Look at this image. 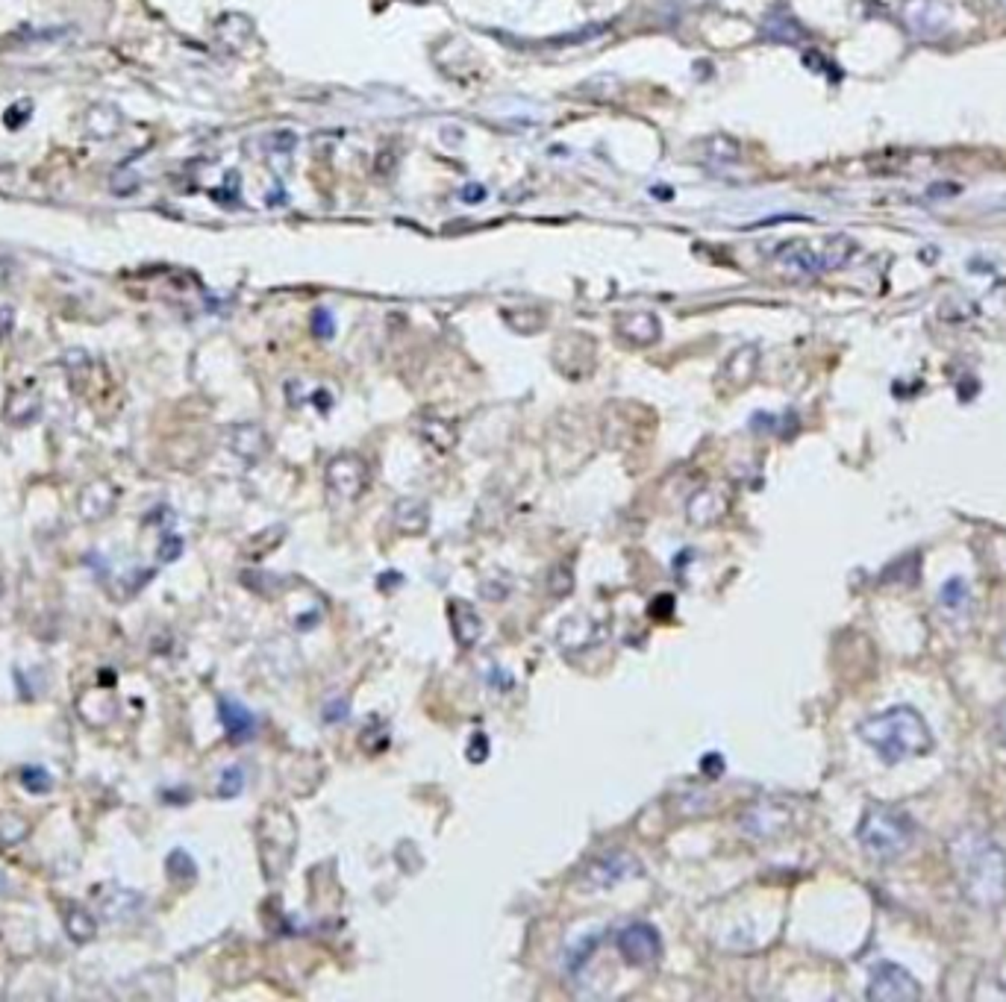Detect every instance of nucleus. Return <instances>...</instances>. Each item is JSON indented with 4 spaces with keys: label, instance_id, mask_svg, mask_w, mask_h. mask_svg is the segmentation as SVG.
Instances as JSON below:
<instances>
[{
    "label": "nucleus",
    "instance_id": "obj_1",
    "mask_svg": "<svg viewBox=\"0 0 1006 1002\" xmlns=\"http://www.w3.org/2000/svg\"><path fill=\"white\" fill-rule=\"evenodd\" d=\"M951 867L962 897L977 909H998L1006 902V853L994 838L977 830L956 832Z\"/></svg>",
    "mask_w": 1006,
    "mask_h": 1002
},
{
    "label": "nucleus",
    "instance_id": "obj_2",
    "mask_svg": "<svg viewBox=\"0 0 1006 1002\" xmlns=\"http://www.w3.org/2000/svg\"><path fill=\"white\" fill-rule=\"evenodd\" d=\"M859 738L874 749L883 765H900L906 758L927 756L933 749V732L913 706H892L859 724Z\"/></svg>",
    "mask_w": 1006,
    "mask_h": 1002
},
{
    "label": "nucleus",
    "instance_id": "obj_3",
    "mask_svg": "<svg viewBox=\"0 0 1006 1002\" xmlns=\"http://www.w3.org/2000/svg\"><path fill=\"white\" fill-rule=\"evenodd\" d=\"M857 838L865 855L874 862H895L900 859L915 838V823L904 808L886 803H868Z\"/></svg>",
    "mask_w": 1006,
    "mask_h": 1002
},
{
    "label": "nucleus",
    "instance_id": "obj_4",
    "mask_svg": "<svg viewBox=\"0 0 1006 1002\" xmlns=\"http://www.w3.org/2000/svg\"><path fill=\"white\" fill-rule=\"evenodd\" d=\"M256 841H260V859L268 879L283 876L294 859V844H298L294 817L280 806L265 808L260 823H256Z\"/></svg>",
    "mask_w": 1006,
    "mask_h": 1002
},
{
    "label": "nucleus",
    "instance_id": "obj_5",
    "mask_svg": "<svg viewBox=\"0 0 1006 1002\" xmlns=\"http://www.w3.org/2000/svg\"><path fill=\"white\" fill-rule=\"evenodd\" d=\"M865 997L874 1002L918 999L921 997V985H918V979L904 965H897V961H877L868 973Z\"/></svg>",
    "mask_w": 1006,
    "mask_h": 1002
},
{
    "label": "nucleus",
    "instance_id": "obj_6",
    "mask_svg": "<svg viewBox=\"0 0 1006 1002\" xmlns=\"http://www.w3.org/2000/svg\"><path fill=\"white\" fill-rule=\"evenodd\" d=\"M324 483H327L330 497L335 500H357L368 485V465L357 453H339L330 459L327 470H324Z\"/></svg>",
    "mask_w": 1006,
    "mask_h": 1002
},
{
    "label": "nucleus",
    "instance_id": "obj_7",
    "mask_svg": "<svg viewBox=\"0 0 1006 1002\" xmlns=\"http://www.w3.org/2000/svg\"><path fill=\"white\" fill-rule=\"evenodd\" d=\"M618 952L630 967H648L663 956V938L648 923H630L618 932Z\"/></svg>",
    "mask_w": 1006,
    "mask_h": 1002
},
{
    "label": "nucleus",
    "instance_id": "obj_8",
    "mask_svg": "<svg viewBox=\"0 0 1006 1002\" xmlns=\"http://www.w3.org/2000/svg\"><path fill=\"white\" fill-rule=\"evenodd\" d=\"M641 864L633 859V855L627 853H609V855H600L598 862H592L586 870L580 876V885L586 891H603V888H612V885L630 879V876H639Z\"/></svg>",
    "mask_w": 1006,
    "mask_h": 1002
},
{
    "label": "nucleus",
    "instance_id": "obj_9",
    "mask_svg": "<svg viewBox=\"0 0 1006 1002\" xmlns=\"http://www.w3.org/2000/svg\"><path fill=\"white\" fill-rule=\"evenodd\" d=\"M904 21L909 27V33L918 38H936L947 30V6L942 0H909L904 6Z\"/></svg>",
    "mask_w": 1006,
    "mask_h": 1002
},
{
    "label": "nucleus",
    "instance_id": "obj_10",
    "mask_svg": "<svg viewBox=\"0 0 1006 1002\" xmlns=\"http://www.w3.org/2000/svg\"><path fill=\"white\" fill-rule=\"evenodd\" d=\"M227 447L233 456L247 461V465H254V461H260L268 453L271 441H268L260 423H236V427H229L227 432Z\"/></svg>",
    "mask_w": 1006,
    "mask_h": 1002
},
{
    "label": "nucleus",
    "instance_id": "obj_11",
    "mask_svg": "<svg viewBox=\"0 0 1006 1002\" xmlns=\"http://www.w3.org/2000/svg\"><path fill=\"white\" fill-rule=\"evenodd\" d=\"M115 497H118V491H115L109 479H94V483L83 485L80 497H76V512L89 524H98V520L109 517V512L115 509Z\"/></svg>",
    "mask_w": 1006,
    "mask_h": 1002
},
{
    "label": "nucleus",
    "instance_id": "obj_12",
    "mask_svg": "<svg viewBox=\"0 0 1006 1002\" xmlns=\"http://www.w3.org/2000/svg\"><path fill=\"white\" fill-rule=\"evenodd\" d=\"M774 259H777V265L792 277H816L824 271L818 250H812L807 242H785L783 247H777Z\"/></svg>",
    "mask_w": 1006,
    "mask_h": 1002
},
{
    "label": "nucleus",
    "instance_id": "obj_13",
    "mask_svg": "<svg viewBox=\"0 0 1006 1002\" xmlns=\"http://www.w3.org/2000/svg\"><path fill=\"white\" fill-rule=\"evenodd\" d=\"M760 30L769 42H780V44H798L807 38V30H803L798 18L792 15V9L785 6H774L771 12L762 18Z\"/></svg>",
    "mask_w": 1006,
    "mask_h": 1002
},
{
    "label": "nucleus",
    "instance_id": "obj_14",
    "mask_svg": "<svg viewBox=\"0 0 1006 1002\" xmlns=\"http://www.w3.org/2000/svg\"><path fill=\"white\" fill-rule=\"evenodd\" d=\"M218 717H221V724L227 729V738L229 741H247L254 738L256 732V717L251 715V709L242 706L238 700H229V697H221L218 700Z\"/></svg>",
    "mask_w": 1006,
    "mask_h": 1002
},
{
    "label": "nucleus",
    "instance_id": "obj_15",
    "mask_svg": "<svg viewBox=\"0 0 1006 1002\" xmlns=\"http://www.w3.org/2000/svg\"><path fill=\"white\" fill-rule=\"evenodd\" d=\"M83 124H85V132H89L92 139L109 141V139H115L121 132L124 115H121V109L115 103H94V106H89V109H85Z\"/></svg>",
    "mask_w": 1006,
    "mask_h": 1002
},
{
    "label": "nucleus",
    "instance_id": "obj_16",
    "mask_svg": "<svg viewBox=\"0 0 1006 1002\" xmlns=\"http://www.w3.org/2000/svg\"><path fill=\"white\" fill-rule=\"evenodd\" d=\"M618 335H624L627 341H633L639 347L654 344L659 339V317L645 309L624 312L618 317Z\"/></svg>",
    "mask_w": 1006,
    "mask_h": 1002
},
{
    "label": "nucleus",
    "instance_id": "obj_17",
    "mask_svg": "<svg viewBox=\"0 0 1006 1002\" xmlns=\"http://www.w3.org/2000/svg\"><path fill=\"white\" fill-rule=\"evenodd\" d=\"M42 415V397L33 389H12L6 397L4 418L12 427H30V423Z\"/></svg>",
    "mask_w": 1006,
    "mask_h": 1002
},
{
    "label": "nucleus",
    "instance_id": "obj_18",
    "mask_svg": "<svg viewBox=\"0 0 1006 1002\" xmlns=\"http://www.w3.org/2000/svg\"><path fill=\"white\" fill-rule=\"evenodd\" d=\"M450 623H454V638H456L459 647H474L477 638L483 635L480 614H477L471 609V603H465V600L450 603Z\"/></svg>",
    "mask_w": 1006,
    "mask_h": 1002
},
{
    "label": "nucleus",
    "instance_id": "obj_19",
    "mask_svg": "<svg viewBox=\"0 0 1006 1002\" xmlns=\"http://www.w3.org/2000/svg\"><path fill=\"white\" fill-rule=\"evenodd\" d=\"M724 509H727V500H724L721 491L701 488L697 494H692V500H688L686 515L695 526H709L724 515Z\"/></svg>",
    "mask_w": 1006,
    "mask_h": 1002
},
{
    "label": "nucleus",
    "instance_id": "obj_20",
    "mask_svg": "<svg viewBox=\"0 0 1006 1002\" xmlns=\"http://www.w3.org/2000/svg\"><path fill=\"white\" fill-rule=\"evenodd\" d=\"M215 36L224 47H229V51H242V47L254 38V21L247 15L227 12V15L218 18Z\"/></svg>",
    "mask_w": 1006,
    "mask_h": 1002
},
{
    "label": "nucleus",
    "instance_id": "obj_21",
    "mask_svg": "<svg viewBox=\"0 0 1006 1002\" xmlns=\"http://www.w3.org/2000/svg\"><path fill=\"white\" fill-rule=\"evenodd\" d=\"M756 365H760V350H756L753 344H744L730 353V359H727L721 368V377L730 385H747L753 380Z\"/></svg>",
    "mask_w": 1006,
    "mask_h": 1002
},
{
    "label": "nucleus",
    "instance_id": "obj_22",
    "mask_svg": "<svg viewBox=\"0 0 1006 1002\" xmlns=\"http://www.w3.org/2000/svg\"><path fill=\"white\" fill-rule=\"evenodd\" d=\"M427 524H430V509H427L424 500L404 497L395 503V526L400 529V533L418 535V533H424Z\"/></svg>",
    "mask_w": 1006,
    "mask_h": 1002
},
{
    "label": "nucleus",
    "instance_id": "obj_23",
    "mask_svg": "<svg viewBox=\"0 0 1006 1002\" xmlns=\"http://www.w3.org/2000/svg\"><path fill=\"white\" fill-rule=\"evenodd\" d=\"M65 932H68V938L74 943H89L94 934H98V920H94V914L89 909L71 902L68 909H65Z\"/></svg>",
    "mask_w": 1006,
    "mask_h": 1002
},
{
    "label": "nucleus",
    "instance_id": "obj_24",
    "mask_svg": "<svg viewBox=\"0 0 1006 1002\" xmlns=\"http://www.w3.org/2000/svg\"><path fill=\"white\" fill-rule=\"evenodd\" d=\"M857 253V242L850 236H830L827 242L821 244L818 256H821V268L824 271H833V268H841L850 256Z\"/></svg>",
    "mask_w": 1006,
    "mask_h": 1002
},
{
    "label": "nucleus",
    "instance_id": "obj_25",
    "mask_svg": "<svg viewBox=\"0 0 1006 1002\" xmlns=\"http://www.w3.org/2000/svg\"><path fill=\"white\" fill-rule=\"evenodd\" d=\"M739 141H733L730 136H709L704 141V156L715 165H727V162L739 159Z\"/></svg>",
    "mask_w": 1006,
    "mask_h": 1002
},
{
    "label": "nucleus",
    "instance_id": "obj_26",
    "mask_svg": "<svg viewBox=\"0 0 1006 1002\" xmlns=\"http://www.w3.org/2000/svg\"><path fill=\"white\" fill-rule=\"evenodd\" d=\"M421 436H424L430 445H433L436 450H442V453H447L450 447L456 445V429L450 427L447 421H439V418H427L424 423H421Z\"/></svg>",
    "mask_w": 1006,
    "mask_h": 1002
},
{
    "label": "nucleus",
    "instance_id": "obj_27",
    "mask_svg": "<svg viewBox=\"0 0 1006 1002\" xmlns=\"http://www.w3.org/2000/svg\"><path fill=\"white\" fill-rule=\"evenodd\" d=\"M27 835H30V823H27L21 814H15V812L0 814V846L12 850V846L21 844Z\"/></svg>",
    "mask_w": 1006,
    "mask_h": 1002
},
{
    "label": "nucleus",
    "instance_id": "obj_28",
    "mask_svg": "<svg viewBox=\"0 0 1006 1002\" xmlns=\"http://www.w3.org/2000/svg\"><path fill=\"white\" fill-rule=\"evenodd\" d=\"M969 585H965V580L962 576H951V580L945 582V588L942 591H938V603L945 605V609H951V612H960V609H965V605H969Z\"/></svg>",
    "mask_w": 1006,
    "mask_h": 1002
},
{
    "label": "nucleus",
    "instance_id": "obj_29",
    "mask_svg": "<svg viewBox=\"0 0 1006 1002\" xmlns=\"http://www.w3.org/2000/svg\"><path fill=\"white\" fill-rule=\"evenodd\" d=\"M165 870L174 882H191L197 876V864L186 850H171L165 859Z\"/></svg>",
    "mask_w": 1006,
    "mask_h": 1002
},
{
    "label": "nucleus",
    "instance_id": "obj_30",
    "mask_svg": "<svg viewBox=\"0 0 1006 1002\" xmlns=\"http://www.w3.org/2000/svg\"><path fill=\"white\" fill-rule=\"evenodd\" d=\"M18 779H21V785L27 788V791L30 794H47L53 788V776H51V770L47 767H42V765H24L21 767V774H18Z\"/></svg>",
    "mask_w": 1006,
    "mask_h": 1002
},
{
    "label": "nucleus",
    "instance_id": "obj_31",
    "mask_svg": "<svg viewBox=\"0 0 1006 1002\" xmlns=\"http://www.w3.org/2000/svg\"><path fill=\"white\" fill-rule=\"evenodd\" d=\"M136 905H139V897L133 891H115L112 900H103V914H107L109 920H127Z\"/></svg>",
    "mask_w": 1006,
    "mask_h": 1002
},
{
    "label": "nucleus",
    "instance_id": "obj_32",
    "mask_svg": "<svg viewBox=\"0 0 1006 1002\" xmlns=\"http://www.w3.org/2000/svg\"><path fill=\"white\" fill-rule=\"evenodd\" d=\"M598 938H600V932L598 934H589V938L574 941V947L565 950V967H568V970H580L583 965H586L589 956L598 947Z\"/></svg>",
    "mask_w": 1006,
    "mask_h": 1002
},
{
    "label": "nucleus",
    "instance_id": "obj_33",
    "mask_svg": "<svg viewBox=\"0 0 1006 1002\" xmlns=\"http://www.w3.org/2000/svg\"><path fill=\"white\" fill-rule=\"evenodd\" d=\"M139 186H141V177H139V171H133V168H118V171L112 173V180H109V188H112L115 197L136 195Z\"/></svg>",
    "mask_w": 1006,
    "mask_h": 1002
},
{
    "label": "nucleus",
    "instance_id": "obj_34",
    "mask_svg": "<svg viewBox=\"0 0 1006 1002\" xmlns=\"http://www.w3.org/2000/svg\"><path fill=\"white\" fill-rule=\"evenodd\" d=\"M245 788V770L242 767H227L221 779H218V797L221 799H233L242 794Z\"/></svg>",
    "mask_w": 1006,
    "mask_h": 1002
},
{
    "label": "nucleus",
    "instance_id": "obj_35",
    "mask_svg": "<svg viewBox=\"0 0 1006 1002\" xmlns=\"http://www.w3.org/2000/svg\"><path fill=\"white\" fill-rule=\"evenodd\" d=\"M180 556H183V538H180V535H165V538H162V544H159V550H157L159 562L162 565L177 562Z\"/></svg>",
    "mask_w": 1006,
    "mask_h": 1002
},
{
    "label": "nucleus",
    "instance_id": "obj_36",
    "mask_svg": "<svg viewBox=\"0 0 1006 1002\" xmlns=\"http://www.w3.org/2000/svg\"><path fill=\"white\" fill-rule=\"evenodd\" d=\"M33 115V103L30 100H24V103H12L6 109V115H4V121H6V127L9 130H18V127H24V121L30 118Z\"/></svg>",
    "mask_w": 1006,
    "mask_h": 1002
},
{
    "label": "nucleus",
    "instance_id": "obj_37",
    "mask_svg": "<svg viewBox=\"0 0 1006 1002\" xmlns=\"http://www.w3.org/2000/svg\"><path fill=\"white\" fill-rule=\"evenodd\" d=\"M335 330V321H333V312L318 306V309L312 312V333L318 335V339H330Z\"/></svg>",
    "mask_w": 1006,
    "mask_h": 1002
},
{
    "label": "nucleus",
    "instance_id": "obj_38",
    "mask_svg": "<svg viewBox=\"0 0 1006 1002\" xmlns=\"http://www.w3.org/2000/svg\"><path fill=\"white\" fill-rule=\"evenodd\" d=\"M265 141L271 144V148H268V150H274V153H292V150H294V144H298V136H294L292 130H274Z\"/></svg>",
    "mask_w": 1006,
    "mask_h": 1002
},
{
    "label": "nucleus",
    "instance_id": "obj_39",
    "mask_svg": "<svg viewBox=\"0 0 1006 1002\" xmlns=\"http://www.w3.org/2000/svg\"><path fill=\"white\" fill-rule=\"evenodd\" d=\"M548 585H553V594L557 597H562V594H568V588L574 585V576H571V571L565 565H559L557 571H551V576H548Z\"/></svg>",
    "mask_w": 1006,
    "mask_h": 1002
},
{
    "label": "nucleus",
    "instance_id": "obj_40",
    "mask_svg": "<svg viewBox=\"0 0 1006 1002\" xmlns=\"http://www.w3.org/2000/svg\"><path fill=\"white\" fill-rule=\"evenodd\" d=\"M62 365L68 371H80V368H89L92 359H89V353H85V350H68V353H62Z\"/></svg>",
    "mask_w": 1006,
    "mask_h": 1002
},
{
    "label": "nucleus",
    "instance_id": "obj_41",
    "mask_svg": "<svg viewBox=\"0 0 1006 1002\" xmlns=\"http://www.w3.org/2000/svg\"><path fill=\"white\" fill-rule=\"evenodd\" d=\"M486 756H488V738L477 732V735L471 738V747H468V758H471V761H483Z\"/></svg>",
    "mask_w": 1006,
    "mask_h": 1002
},
{
    "label": "nucleus",
    "instance_id": "obj_42",
    "mask_svg": "<svg viewBox=\"0 0 1006 1002\" xmlns=\"http://www.w3.org/2000/svg\"><path fill=\"white\" fill-rule=\"evenodd\" d=\"M15 326V312L12 306H0V339H6Z\"/></svg>",
    "mask_w": 1006,
    "mask_h": 1002
},
{
    "label": "nucleus",
    "instance_id": "obj_43",
    "mask_svg": "<svg viewBox=\"0 0 1006 1002\" xmlns=\"http://www.w3.org/2000/svg\"><path fill=\"white\" fill-rule=\"evenodd\" d=\"M463 200H465V204H483V200H486V188L483 186H465L463 188Z\"/></svg>",
    "mask_w": 1006,
    "mask_h": 1002
},
{
    "label": "nucleus",
    "instance_id": "obj_44",
    "mask_svg": "<svg viewBox=\"0 0 1006 1002\" xmlns=\"http://www.w3.org/2000/svg\"><path fill=\"white\" fill-rule=\"evenodd\" d=\"M12 262H9V259H0V288H6V283L9 279H12Z\"/></svg>",
    "mask_w": 1006,
    "mask_h": 1002
},
{
    "label": "nucleus",
    "instance_id": "obj_45",
    "mask_svg": "<svg viewBox=\"0 0 1006 1002\" xmlns=\"http://www.w3.org/2000/svg\"><path fill=\"white\" fill-rule=\"evenodd\" d=\"M998 738H1001V744L1006 747V702L1001 706V711H998Z\"/></svg>",
    "mask_w": 1006,
    "mask_h": 1002
},
{
    "label": "nucleus",
    "instance_id": "obj_46",
    "mask_svg": "<svg viewBox=\"0 0 1006 1002\" xmlns=\"http://www.w3.org/2000/svg\"><path fill=\"white\" fill-rule=\"evenodd\" d=\"M6 888H9V879H6V876H4V873H0V894H4Z\"/></svg>",
    "mask_w": 1006,
    "mask_h": 1002
},
{
    "label": "nucleus",
    "instance_id": "obj_47",
    "mask_svg": "<svg viewBox=\"0 0 1006 1002\" xmlns=\"http://www.w3.org/2000/svg\"><path fill=\"white\" fill-rule=\"evenodd\" d=\"M0 591H4V580H0Z\"/></svg>",
    "mask_w": 1006,
    "mask_h": 1002
},
{
    "label": "nucleus",
    "instance_id": "obj_48",
    "mask_svg": "<svg viewBox=\"0 0 1006 1002\" xmlns=\"http://www.w3.org/2000/svg\"><path fill=\"white\" fill-rule=\"evenodd\" d=\"M1003 647H1006V641H1003Z\"/></svg>",
    "mask_w": 1006,
    "mask_h": 1002
}]
</instances>
